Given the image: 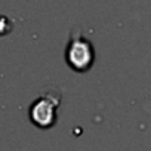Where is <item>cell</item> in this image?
Returning <instances> with one entry per match:
<instances>
[{"mask_svg":"<svg viewBox=\"0 0 151 151\" xmlns=\"http://www.w3.org/2000/svg\"><path fill=\"white\" fill-rule=\"evenodd\" d=\"M53 105L55 104H52L46 98L39 99L37 102L33 104L30 110L31 120L40 127H47L53 122Z\"/></svg>","mask_w":151,"mask_h":151,"instance_id":"1","label":"cell"},{"mask_svg":"<svg viewBox=\"0 0 151 151\" xmlns=\"http://www.w3.org/2000/svg\"><path fill=\"white\" fill-rule=\"evenodd\" d=\"M79 56H82L83 67H85V64L91 62L92 52H91L89 43H86L85 40H76V42H73L71 47L68 49V61H71V64L76 68H77V65H79V59H80Z\"/></svg>","mask_w":151,"mask_h":151,"instance_id":"2","label":"cell"}]
</instances>
